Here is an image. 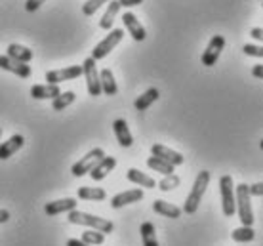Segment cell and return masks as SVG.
I'll list each match as a JSON object with an SVG mask.
<instances>
[{
    "label": "cell",
    "instance_id": "36",
    "mask_svg": "<svg viewBox=\"0 0 263 246\" xmlns=\"http://www.w3.org/2000/svg\"><path fill=\"white\" fill-rule=\"evenodd\" d=\"M143 0H119L120 8H134V6H139Z\"/></svg>",
    "mask_w": 263,
    "mask_h": 246
},
{
    "label": "cell",
    "instance_id": "5",
    "mask_svg": "<svg viewBox=\"0 0 263 246\" xmlns=\"http://www.w3.org/2000/svg\"><path fill=\"white\" fill-rule=\"evenodd\" d=\"M219 191H221V208L227 218H233L235 214V183L229 174L219 178Z\"/></svg>",
    "mask_w": 263,
    "mask_h": 246
},
{
    "label": "cell",
    "instance_id": "40",
    "mask_svg": "<svg viewBox=\"0 0 263 246\" xmlns=\"http://www.w3.org/2000/svg\"><path fill=\"white\" fill-rule=\"evenodd\" d=\"M10 220V212L8 210H0V223H6Z\"/></svg>",
    "mask_w": 263,
    "mask_h": 246
},
{
    "label": "cell",
    "instance_id": "8",
    "mask_svg": "<svg viewBox=\"0 0 263 246\" xmlns=\"http://www.w3.org/2000/svg\"><path fill=\"white\" fill-rule=\"evenodd\" d=\"M225 42H227V40H225V36H221V34H214V36H212L210 42H208V46H206V50H204V53H202V65H206V67L216 65L221 52H223Z\"/></svg>",
    "mask_w": 263,
    "mask_h": 246
},
{
    "label": "cell",
    "instance_id": "28",
    "mask_svg": "<svg viewBox=\"0 0 263 246\" xmlns=\"http://www.w3.org/2000/svg\"><path fill=\"white\" fill-rule=\"evenodd\" d=\"M147 166L151 168V170H155V172L162 174V176L174 174V166L168 164V162H164V160L157 159V157H149V159H147Z\"/></svg>",
    "mask_w": 263,
    "mask_h": 246
},
{
    "label": "cell",
    "instance_id": "19",
    "mask_svg": "<svg viewBox=\"0 0 263 246\" xmlns=\"http://www.w3.org/2000/svg\"><path fill=\"white\" fill-rule=\"evenodd\" d=\"M99 84H101V93H105V96H117V92H119V86H117V80L112 77L111 69H103L99 73Z\"/></svg>",
    "mask_w": 263,
    "mask_h": 246
},
{
    "label": "cell",
    "instance_id": "29",
    "mask_svg": "<svg viewBox=\"0 0 263 246\" xmlns=\"http://www.w3.org/2000/svg\"><path fill=\"white\" fill-rule=\"evenodd\" d=\"M231 237H233V240L235 242H252V240L256 239V231L252 229V227H237L233 233H231Z\"/></svg>",
    "mask_w": 263,
    "mask_h": 246
},
{
    "label": "cell",
    "instance_id": "30",
    "mask_svg": "<svg viewBox=\"0 0 263 246\" xmlns=\"http://www.w3.org/2000/svg\"><path fill=\"white\" fill-rule=\"evenodd\" d=\"M179 183H181V180H179V176H176V174H170V176H164L162 180L158 181L157 185L160 191H164V193H170V191H174L176 187H179Z\"/></svg>",
    "mask_w": 263,
    "mask_h": 246
},
{
    "label": "cell",
    "instance_id": "7",
    "mask_svg": "<svg viewBox=\"0 0 263 246\" xmlns=\"http://www.w3.org/2000/svg\"><path fill=\"white\" fill-rule=\"evenodd\" d=\"M82 74L86 79V86H88V93L90 96H101V84H99V73L96 69V61L92 58H86L84 63H82Z\"/></svg>",
    "mask_w": 263,
    "mask_h": 246
},
{
    "label": "cell",
    "instance_id": "11",
    "mask_svg": "<svg viewBox=\"0 0 263 246\" xmlns=\"http://www.w3.org/2000/svg\"><path fill=\"white\" fill-rule=\"evenodd\" d=\"M0 69L2 71H8V73H13L17 74L20 79H29L31 77V65H27V63H21V61H15L12 58H8V55H0Z\"/></svg>",
    "mask_w": 263,
    "mask_h": 246
},
{
    "label": "cell",
    "instance_id": "9",
    "mask_svg": "<svg viewBox=\"0 0 263 246\" xmlns=\"http://www.w3.org/2000/svg\"><path fill=\"white\" fill-rule=\"evenodd\" d=\"M82 77V67L80 65H71L65 67V69H55V71H48L46 80L48 84H60V82H65V80H74Z\"/></svg>",
    "mask_w": 263,
    "mask_h": 246
},
{
    "label": "cell",
    "instance_id": "27",
    "mask_svg": "<svg viewBox=\"0 0 263 246\" xmlns=\"http://www.w3.org/2000/svg\"><path fill=\"white\" fill-rule=\"evenodd\" d=\"M74 100H77L74 92H71V90H69V92H61L58 98L52 100V109L53 111H63V109H67L69 105H72Z\"/></svg>",
    "mask_w": 263,
    "mask_h": 246
},
{
    "label": "cell",
    "instance_id": "23",
    "mask_svg": "<svg viewBox=\"0 0 263 246\" xmlns=\"http://www.w3.org/2000/svg\"><path fill=\"white\" fill-rule=\"evenodd\" d=\"M6 55L15 61H21V63H29L33 60V50H29L27 46H21V44H10Z\"/></svg>",
    "mask_w": 263,
    "mask_h": 246
},
{
    "label": "cell",
    "instance_id": "31",
    "mask_svg": "<svg viewBox=\"0 0 263 246\" xmlns=\"http://www.w3.org/2000/svg\"><path fill=\"white\" fill-rule=\"evenodd\" d=\"M82 242H86V244L90 246H99L105 242V235L99 233V231H93V229H88V231H84L82 233Z\"/></svg>",
    "mask_w": 263,
    "mask_h": 246
},
{
    "label": "cell",
    "instance_id": "41",
    "mask_svg": "<svg viewBox=\"0 0 263 246\" xmlns=\"http://www.w3.org/2000/svg\"><path fill=\"white\" fill-rule=\"evenodd\" d=\"M0 134H2V128H0Z\"/></svg>",
    "mask_w": 263,
    "mask_h": 246
},
{
    "label": "cell",
    "instance_id": "33",
    "mask_svg": "<svg viewBox=\"0 0 263 246\" xmlns=\"http://www.w3.org/2000/svg\"><path fill=\"white\" fill-rule=\"evenodd\" d=\"M242 52L246 53V55H252V58H263L261 46H256V44H244Z\"/></svg>",
    "mask_w": 263,
    "mask_h": 246
},
{
    "label": "cell",
    "instance_id": "26",
    "mask_svg": "<svg viewBox=\"0 0 263 246\" xmlns=\"http://www.w3.org/2000/svg\"><path fill=\"white\" fill-rule=\"evenodd\" d=\"M139 233H141V240H143V246H158V240H157V229L153 225L151 221H145L141 229H139Z\"/></svg>",
    "mask_w": 263,
    "mask_h": 246
},
{
    "label": "cell",
    "instance_id": "20",
    "mask_svg": "<svg viewBox=\"0 0 263 246\" xmlns=\"http://www.w3.org/2000/svg\"><path fill=\"white\" fill-rule=\"evenodd\" d=\"M153 210L160 216H166V218H170V220H178L179 216H181V208H178L176 204H172V202H166V200H155L153 202Z\"/></svg>",
    "mask_w": 263,
    "mask_h": 246
},
{
    "label": "cell",
    "instance_id": "35",
    "mask_svg": "<svg viewBox=\"0 0 263 246\" xmlns=\"http://www.w3.org/2000/svg\"><path fill=\"white\" fill-rule=\"evenodd\" d=\"M248 193H250V197H261L263 195V183L248 185Z\"/></svg>",
    "mask_w": 263,
    "mask_h": 246
},
{
    "label": "cell",
    "instance_id": "15",
    "mask_svg": "<svg viewBox=\"0 0 263 246\" xmlns=\"http://www.w3.org/2000/svg\"><path fill=\"white\" fill-rule=\"evenodd\" d=\"M141 199H143V191H141V189H130V191L115 195V197L111 199V206L115 208V210H119V208L126 206V204L139 202Z\"/></svg>",
    "mask_w": 263,
    "mask_h": 246
},
{
    "label": "cell",
    "instance_id": "3",
    "mask_svg": "<svg viewBox=\"0 0 263 246\" xmlns=\"http://www.w3.org/2000/svg\"><path fill=\"white\" fill-rule=\"evenodd\" d=\"M235 212H238V218L242 221V225L252 227L254 223V212H252L250 193H248V185L240 183L235 187Z\"/></svg>",
    "mask_w": 263,
    "mask_h": 246
},
{
    "label": "cell",
    "instance_id": "4",
    "mask_svg": "<svg viewBox=\"0 0 263 246\" xmlns=\"http://www.w3.org/2000/svg\"><path fill=\"white\" fill-rule=\"evenodd\" d=\"M122 39H124V31H122V29H112V31H109V34H107L105 39L101 40L98 46L92 50V55H90V58H92L93 61L107 58L115 48L119 46Z\"/></svg>",
    "mask_w": 263,
    "mask_h": 246
},
{
    "label": "cell",
    "instance_id": "6",
    "mask_svg": "<svg viewBox=\"0 0 263 246\" xmlns=\"http://www.w3.org/2000/svg\"><path fill=\"white\" fill-rule=\"evenodd\" d=\"M103 157H105V151H103L101 147H96V149H92V151H88V153H86L79 162H74V164H72V168H71L72 176L82 178V176H86V174H90V170H92V168L96 166Z\"/></svg>",
    "mask_w": 263,
    "mask_h": 246
},
{
    "label": "cell",
    "instance_id": "16",
    "mask_svg": "<svg viewBox=\"0 0 263 246\" xmlns=\"http://www.w3.org/2000/svg\"><path fill=\"white\" fill-rule=\"evenodd\" d=\"M23 143H25V138H23L21 134H15V136H12L10 140L4 141V143L0 145V160L10 159L13 153H17L21 147H23Z\"/></svg>",
    "mask_w": 263,
    "mask_h": 246
},
{
    "label": "cell",
    "instance_id": "18",
    "mask_svg": "<svg viewBox=\"0 0 263 246\" xmlns=\"http://www.w3.org/2000/svg\"><path fill=\"white\" fill-rule=\"evenodd\" d=\"M112 130H115V136H117V140L122 147H132L134 143V138H132V132L128 124H126L124 119H117L112 122Z\"/></svg>",
    "mask_w": 263,
    "mask_h": 246
},
{
    "label": "cell",
    "instance_id": "1",
    "mask_svg": "<svg viewBox=\"0 0 263 246\" xmlns=\"http://www.w3.org/2000/svg\"><path fill=\"white\" fill-rule=\"evenodd\" d=\"M67 220L71 221L72 225H84V227H90L93 231H99V233H112V221L105 220V218H99V216H93V214H86V212H80V210H72L69 212V218Z\"/></svg>",
    "mask_w": 263,
    "mask_h": 246
},
{
    "label": "cell",
    "instance_id": "37",
    "mask_svg": "<svg viewBox=\"0 0 263 246\" xmlns=\"http://www.w3.org/2000/svg\"><path fill=\"white\" fill-rule=\"evenodd\" d=\"M250 34H252V39L257 40V42H261V40H263V31H261V27H254V29L250 31Z\"/></svg>",
    "mask_w": 263,
    "mask_h": 246
},
{
    "label": "cell",
    "instance_id": "13",
    "mask_svg": "<svg viewBox=\"0 0 263 246\" xmlns=\"http://www.w3.org/2000/svg\"><path fill=\"white\" fill-rule=\"evenodd\" d=\"M72 210H77V200L67 197V199H60V200H53V202H48L44 206V212L48 216H58V214H69Z\"/></svg>",
    "mask_w": 263,
    "mask_h": 246
},
{
    "label": "cell",
    "instance_id": "10",
    "mask_svg": "<svg viewBox=\"0 0 263 246\" xmlns=\"http://www.w3.org/2000/svg\"><path fill=\"white\" fill-rule=\"evenodd\" d=\"M151 153H153V157L164 160V162H168V164H172V166H179V164H183L185 162L183 155L178 153V151H174V149H170V147L160 145V143H155V145L151 147Z\"/></svg>",
    "mask_w": 263,
    "mask_h": 246
},
{
    "label": "cell",
    "instance_id": "25",
    "mask_svg": "<svg viewBox=\"0 0 263 246\" xmlns=\"http://www.w3.org/2000/svg\"><path fill=\"white\" fill-rule=\"evenodd\" d=\"M79 199H82V200H105L107 193H105V189H101V187H80Z\"/></svg>",
    "mask_w": 263,
    "mask_h": 246
},
{
    "label": "cell",
    "instance_id": "21",
    "mask_svg": "<svg viewBox=\"0 0 263 246\" xmlns=\"http://www.w3.org/2000/svg\"><path fill=\"white\" fill-rule=\"evenodd\" d=\"M126 178H128L132 183H136V185H139V187H147V189H155V185H157L151 176L139 172L138 168H130V170L126 172Z\"/></svg>",
    "mask_w": 263,
    "mask_h": 246
},
{
    "label": "cell",
    "instance_id": "24",
    "mask_svg": "<svg viewBox=\"0 0 263 246\" xmlns=\"http://www.w3.org/2000/svg\"><path fill=\"white\" fill-rule=\"evenodd\" d=\"M158 96H160V93H158L157 88H149V90H145V92L139 96L134 105H136L138 111H145V109H149V107L158 100Z\"/></svg>",
    "mask_w": 263,
    "mask_h": 246
},
{
    "label": "cell",
    "instance_id": "14",
    "mask_svg": "<svg viewBox=\"0 0 263 246\" xmlns=\"http://www.w3.org/2000/svg\"><path fill=\"white\" fill-rule=\"evenodd\" d=\"M122 21H124V27L128 29V33L132 34V39L138 40V42L145 40V36H147V33H145V27L139 23V20L134 15V13L124 12V15H122Z\"/></svg>",
    "mask_w": 263,
    "mask_h": 246
},
{
    "label": "cell",
    "instance_id": "32",
    "mask_svg": "<svg viewBox=\"0 0 263 246\" xmlns=\"http://www.w3.org/2000/svg\"><path fill=\"white\" fill-rule=\"evenodd\" d=\"M107 2H109V0H86V4L82 6V13H84V15H93V13L98 12L103 4H107Z\"/></svg>",
    "mask_w": 263,
    "mask_h": 246
},
{
    "label": "cell",
    "instance_id": "17",
    "mask_svg": "<svg viewBox=\"0 0 263 246\" xmlns=\"http://www.w3.org/2000/svg\"><path fill=\"white\" fill-rule=\"evenodd\" d=\"M61 93L58 84H34L31 88V96L34 100H53Z\"/></svg>",
    "mask_w": 263,
    "mask_h": 246
},
{
    "label": "cell",
    "instance_id": "22",
    "mask_svg": "<svg viewBox=\"0 0 263 246\" xmlns=\"http://www.w3.org/2000/svg\"><path fill=\"white\" fill-rule=\"evenodd\" d=\"M107 4H109V8H107V12L103 13V17L99 20V27L109 31L112 27V23H115V17H117L120 12V4H119V0H109Z\"/></svg>",
    "mask_w": 263,
    "mask_h": 246
},
{
    "label": "cell",
    "instance_id": "38",
    "mask_svg": "<svg viewBox=\"0 0 263 246\" xmlns=\"http://www.w3.org/2000/svg\"><path fill=\"white\" fill-rule=\"evenodd\" d=\"M252 74L256 79H263V65H254L252 67Z\"/></svg>",
    "mask_w": 263,
    "mask_h": 246
},
{
    "label": "cell",
    "instance_id": "12",
    "mask_svg": "<svg viewBox=\"0 0 263 246\" xmlns=\"http://www.w3.org/2000/svg\"><path fill=\"white\" fill-rule=\"evenodd\" d=\"M115 166H117V159H115V157H103V159L99 160L98 164L90 170V178H92L93 181L105 180L107 176L115 170Z\"/></svg>",
    "mask_w": 263,
    "mask_h": 246
},
{
    "label": "cell",
    "instance_id": "34",
    "mask_svg": "<svg viewBox=\"0 0 263 246\" xmlns=\"http://www.w3.org/2000/svg\"><path fill=\"white\" fill-rule=\"evenodd\" d=\"M46 0H27L25 2V10L27 12H34V10H39L42 4H44Z\"/></svg>",
    "mask_w": 263,
    "mask_h": 246
},
{
    "label": "cell",
    "instance_id": "2",
    "mask_svg": "<svg viewBox=\"0 0 263 246\" xmlns=\"http://www.w3.org/2000/svg\"><path fill=\"white\" fill-rule=\"evenodd\" d=\"M210 172L208 170H202V172H198L197 180L193 183V189L189 197L185 199V204H183V212L185 214H195L200 206V200H202L204 193H206V187L210 183Z\"/></svg>",
    "mask_w": 263,
    "mask_h": 246
},
{
    "label": "cell",
    "instance_id": "39",
    "mask_svg": "<svg viewBox=\"0 0 263 246\" xmlns=\"http://www.w3.org/2000/svg\"><path fill=\"white\" fill-rule=\"evenodd\" d=\"M67 246H90V244L82 242L80 239H69V240H67Z\"/></svg>",
    "mask_w": 263,
    "mask_h": 246
}]
</instances>
